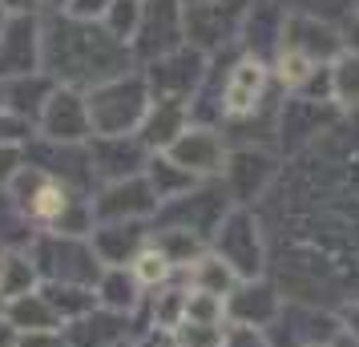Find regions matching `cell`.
<instances>
[{"label": "cell", "mask_w": 359, "mask_h": 347, "mask_svg": "<svg viewBox=\"0 0 359 347\" xmlns=\"http://www.w3.org/2000/svg\"><path fill=\"white\" fill-rule=\"evenodd\" d=\"M121 339V315H81V323L69 331L73 347H105Z\"/></svg>", "instance_id": "obj_25"}, {"label": "cell", "mask_w": 359, "mask_h": 347, "mask_svg": "<svg viewBox=\"0 0 359 347\" xmlns=\"http://www.w3.org/2000/svg\"><path fill=\"white\" fill-rule=\"evenodd\" d=\"M186 45V4L182 0H146L142 29L133 36V49L146 61L170 57Z\"/></svg>", "instance_id": "obj_11"}, {"label": "cell", "mask_w": 359, "mask_h": 347, "mask_svg": "<svg viewBox=\"0 0 359 347\" xmlns=\"http://www.w3.org/2000/svg\"><path fill=\"white\" fill-rule=\"evenodd\" d=\"M327 77H331V105L343 117H359V49L347 45L327 65Z\"/></svg>", "instance_id": "obj_19"}, {"label": "cell", "mask_w": 359, "mask_h": 347, "mask_svg": "<svg viewBox=\"0 0 359 347\" xmlns=\"http://www.w3.org/2000/svg\"><path fill=\"white\" fill-rule=\"evenodd\" d=\"M283 291H278V283L271 279H250V283H238L234 287V295L226 299V315L230 323H243V327H275V319L283 315Z\"/></svg>", "instance_id": "obj_17"}, {"label": "cell", "mask_w": 359, "mask_h": 347, "mask_svg": "<svg viewBox=\"0 0 359 347\" xmlns=\"http://www.w3.org/2000/svg\"><path fill=\"white\" fill-rule=\"evenodd\" d=\"M355 13H359V0H355Z\"/></svg>", "instance_id": "obj_42"}, {"label": "cell", "mask_w": 359, "mask_h": 347, "mask_svg": "<svg viewBox=\"0 0 359 347\" xmlns=\"http://www.w3.org/2000/svg\"><path fill=\"white\" fill-rule=\"evenodd\" d=\"M250 8H255V0H210V4L186 8V45H194L206 57L243 49Z\"/></svg>", "instance_id": "obj_7"}, {"label": "cell", "mask_w": 359, "mask_h": 347, "mask_svg": "<svg viewBox=\"0 0 359 347\" xmlns=\"http://www.w3.org/2000/svg\"><path fill=\"white\" fill-rule=\"evenodd\" d=\"M33 266H29V259H8V263L0 266V299H25L29 295V287H33Z\"/></svg>", "instance_id": "obj_28"}, {"label": "cell", "mask_w": 359, "mask_h": 347, "mask_svg": "<svg viewBox=\"0 0 359 347\" xmlns=\"http://www.w3.org/2000/svg\"><path fill=\"white\" fill-rule=\"evenodd\" d=\"M162 210L158 194L149 190L146 178H126V182H109L93 198V215L101 222H137V218H149Z\"/></svg>", "instance_id": "obj_15"}, {"label": "cell", "mask_w": 359, "mask_h": 347, "mask_svg": "<svg viewBox=\"0 0 359 347\" xmlns=\"http://www.w3.org/2000/svg\"><path fill=\"white\" fill-rule=\"evenodd\" d=\"M206 73H210V57L198 53L194 45H182L178 53L149 61L146 81H149L154 101H194V93L206 81Z\"/></svg>", "instance_id": "obj_10"}, {"label": "cell", "mask_w": 359, "mask_h": 347, "mask_svg": "<svg viewBox=\"0 0 359 347\" xmlns=\"http://www.w3.org/2000/svg\"><path fill=\"white\" fill-rule=\"evenodd\" d=\"M162 154H170V158H174L182 170H190L194 178L210 182V178H222V170H226L230 142L218 125H190V130L182 133L170 149H162Z\"/></svg>", "instance_id": "obj_13"}, {"label": "cell", "mask_w": 359, "mask_h": 347, "mask_svg": "<svg viewBox=\"0 0 359 347\" xmlns=\"http://www.w3.org/2000/svg\"><path fill=\"white\" fill-rule=\"evenodd\" d=\"M214 347H226V339H222V343H214Z\"/></svg>", "instance_id": "obj_40"}, {"label": "cell", "mask_w": 359, "mask_h": 347, "mask_svg": "<svg viewBox=\"0 0 359 347\" xmlns=\"http://www.w3.org/2000/svg\"><path fill=\"white\" fill-rule=\"evenodd\" d=\"M278 174H283V154L275 146H230L222 186L234 198V206L259 210L262 202H266V194L275 190Z\"/></svg>", "instance_id": "obj_8"}, {"label": "cell", "mask_w": 359, "mask_h": 347, "mask_svg": "<svg viewBox=\"0 0 359 347\" xmlns=\"http://www.w3.org/2000/svg\"><path fill=\"white\" fill-rule=\"evenodd\" d=\"M259 218L291 303L319 307L323 295L359 287V117L283 165Z\"/></svg>", "instance_id": "obj_1"}, {"label": "cell", "mask_w": 359, "mask_h": 347, "mask_svg": "<svg viewBox=\"0 0 359 347\" xmlns=\"http://www.w3.org/2000/svg\"><path fill=\"white\" fill-rule=\"evenodd\" d=\"M271 85H275V73H271L266 57H255L246 49L234 53L226 77H222V130L243 125L255 114H262L271 101Z\"/></svg>", "instance_id": "obj_6"}, {"label": "cell", "mask_w": 359, "mask_h": 347, "mask_svg": "<svg viewBox=\"0 0 359 347\" xmlns=\"http://www.w3.org/2000/svg\"><path fill=\"white\" fill-rule=\"evenodd\" d=\"M45 65L65 77L69 89L77 85H105L130 73V45H121L101 20L57 17L45 29Z\"/></svg>", "instance_id": "obj_2"}, {"label": "cell", "mask_w": 359, "mask_h": 347, "mask_svg": "<svg viewBox=\"0 0 359 347\" xmlns=\"http://www.w3.org/2000/svg\"><path fill=\"white\" fill-rule=\"evenodd\" d=\"M130 275L142 283V287H162V283L174 275V263L165 259V250L142 247V250H137V259L130 263Z\"/></svg>", "instance_id": "obj_27"}, {"label": "cell", "mask_w": 359, "mask_h": 347, "mask_svg": "<svg viewBox=\"0 0 359 347\" xmlns=\"http://www.w3.org/2000/svg\"><path fill=\"white\" fill-rule=\"evenodd\" d=\"M89 162L97 174H105L109 182H126V178H142L137 170L149 165V146L142 137H97V149L89 154Z\"/></svg>", "instance_id": "obj_18"}, {"label": "cell", "mask_w": 359, "mask_h": 347, "mask_svg": "<svg viewBox=\"0 0 359 347\" xmlns=\"http://www.w3.org/2000/svg\"><path fill=\"white\" fill-rule=\"evenodd\" d=\"M36 61H45V36L36 29V20L13 17L0 29V77H8V81L33 77Z\"/></svg>", "instance_id": "obj_14"}, {"label": "cell", "mask_w": 359, "mask_h": 347, "mask_svg": "<svg viewBox=\"0 0 359 347\" xmlns=\"http://www.w3.org/2000/svg\"><path fill=\"white\" fill-rule=\"evenodd\" d=\"M142 8H146V0H114L109 13L101 17V25H105L121 45H133V36L142 29Z\"/></svg>", "instance_id": "obj_26"}, {"label": "cell", "mask_w": 359, "mask_h": 347, "mask_svg": "<svg viewBox=\"0 0 359 347\" xmlns=\"http://www.w3.org/2000/svg\"><path fill=\"white\" fill-rule=\"evenodd\" d=\"M343 121V114L331 101H315L303 93H283L275 117V149L291 162L299 154H307L311 146H319L327 133Z\"/></svg>", "instance_id": "obj_5"}, {"label": "cell", "mask_w": 359, "mask_h": 347, "mask_svg": "<svg viewBox=\"0 0 359 347\" xmlns=\"http://www.w3.org/2000/svg\"><path fill=\"white\" fill-rule=\"evenodd\" d=\"M109 4L114 0H69V17L77 20H101L109 13Z\"/></svg>", "instance_id": "obj_30"}, {"label": "cell", "mask_w": 359, "mask_h": 347, "mask_svg": "<svg viewBox=\"0 0 359 347\" xmlns=\"http://www.w3.org/2000/svg\"><path fill=\"white\" fill-rule=\"evenodd\" d=\"M93 250H97L101 263L109 266H121L126 259H137V250H142V231L133 226V222H101V231L93 234Z\"/></svg>", "instance_id": "obj_21"}, {"label": "cell", "mask_w": 359, "mask_h": 347, "mask_svg": "<svg viewBox=\"0 0 359 347\" xmlns=\"http://www.w3.org/2000/svg\"><path fill=\"white\" fill-rule=\"evenodd\" d=\"M20 347H65V339L57 331H29V339H20Z\"/></svg>", "instance_id": "obj_33"}, {"label": "cell", "mask_w": 359, "mask_h": 347, "mask_svg": "<svg viewBox=\"0 0 359 347\" xmlns=\"http://www.w3.org/2000/svg\"><path fill=\"white\" fill-rule=\"evenodd\" d=\"M335 319H339V331H343V335L359 339V299H347V303H339Z\"/></svg>", "instance_id": "obj_31"}, {"label": "cell", "mask_w": 359, "mask_h": 347, "mask_svg": "<svg viewBox=\"0 0 359 347\" xmlns=\"http://www.w3.org/2000/svg\"><path fill=\"white\" fill-rule=\"evenodd\" d=\"M154 93L149 81L137 73L114 77V81L89 89V121H93V137H130L133 130H142Z\"/></svg>", "instance_id": "obj_3"}, {"label": "cell", "mask_w": 359, "mask_h": 347, "mask_svg": "<svg viewBox=\"0 0 359 347\" xmlns=\"http://www.w3.org/2000/svg\"><path fill=\"white\" fill-rule=\"evenodd\" d=\"M347 45H351V49H359V17L347 25Z\"/></svg>", "instance_id": "obj_35"}, {"label": "cell", "mask_w": 359, "mask_h": 347, "mask_svg": "<svg viewBox=\"0 0 359 347\" xmlns=\"http://www.w3.org/2000/svg\"><path fill=\"white\" fill-rule=\"evenodd\" d=\"M41 130L45 137L61 142V146H77L93 133V121H89V97H81L77 89H57L45 109H41Z\"/></svg>", "instance_id": "obj_16"}, {"label": "cell", "mask_w": 359, "mask_h": 347, "mask_svg": "<svg viewBox=\"0 0 359 347\" xmlns=\"http://www.w3.org/2000/svg\"><path fill=\"white\" fill-rule=\"evenodd\" d=\"M230 210H234V198L226 194L222 178H210V182H202L198 190H190L186 198L165 202L158 215H162L165 226H178V231H194L202 238H214Z\"/></svg>", "instance_id": "obj_9"}, {"label": "cell", "mask_w": 359, "mask_h": 347, "mask_svg": "<svg viewBox=\"0 0 359 347\" xmlns=\"http://www.w3.org/2000/svg\"><path fill=\"white\" fill-rule=\"evenodd\" d=\"M331 347H359V339H351V335H343V331H339V335H335V343H331Z\"/></svg>", "instance_id": "obj_36"}, {"label": "cell", "mask_w": 359, "mask_h": 347, "mask_svg": "<svg viewBox=\"0 0 359 347\" xmlns=\"http://www.w3.org/2000/svg\"><path fill=\"white\" fill-rule=\"evenodd\" d=\"M339 335V319L323 307L311 303H287L275 327H266L271 347H315V343H335Z\"/></svg>", "instance_id": "obj_12"}, {"label": "cell", "mask_w": 359, "mask_h": 347, "mask_svg": "<svg viewBox=\"0 0 359 347\" xmlns=\"http://www.w3.org/2000/svg\"><path fill=\"white\" fill-rule=\"evenodd\" d=\"M283 13H299V17H319V20H331L347 29L351 20L359 17L355 13V0H275Z\"/></svg>", "instance_id": "obj_23"}, {"label": "cell", "mask_w": 359, "mask_h": 347, "mask_svg": "<svg viewBox=\"0 0 359 347\" xmlns=\"http://www.w3.org/2000/svg\"><path fill=\"white\" fill-rule=\"evenodd\" d=\"M17 174H20V158H17V149L0 146V182H8V178H17Z\"/></svg>", "instance_id": "obj_32"}, {"label": "cell", "mask_w": 359, "mask_h": 347, "mask_svg": "<svg viewBox=\"0 0 359 347\" xmlns=\"http://www.w3.org/2000/svg\"><path fill=\"white\" fill-rule=\"evenodd\" d=\"M146 182H149V190L158 194V202H178V198H186L190 190H198L202 186V178H194L190 170H182L170 154H158V158H149V165H146Z\"/></svg>", "instance_id": "obj_20"}, {"label": "cell", "mask_w": 359, "mask_h": 347, "mask_svg": "<svg viewBox=\"0 0 359 347\" xmlns=\"http://www.w3.org/2000/svg\"><path fill=\"white\" fill-rule=\"evenodd\" d=\"M238 275L230 271L214 250H206L194 266H190V291H202V295H218V299H230L234 295V287H238Z\"/></svg>", "instance_id": "obj_22"}, {"label": "cell", "mask_w": 359, "mask_h": 347, "mask_svg": "<svg viewBox=\"0 0 359 347\" xmlns=\"http://www.w3.org/2000/svg\"><path fill=\"white\" fill-rule=\"evenodd\" d=\"M49 4H61V8H69V0H49Z\"/></svg>", "instance_id": "obj_39"}, {"label": "cell", "mask_w": 359, "mask_h": 347, "mask_svg": "<svg viewBox=\"0 0 359 347\" xmlns=\"http://www.w3.org/2000/svg\"><path fill=\"white\" fill-rule=\"evenodd\" d=\"M210 243H214V254H218L243 283L262 279V271L271 263L266 226H262L259 210H250V206H234V210L222 218V226H218V234H214Z\"/></svg>", "instance_id": "obj_4"}, {"label": "cell", "mask_w": 359, "mask_h": 347, "mask_svg": "<svg viewBox=\"0 0 359 347\" xmlns=\"http://www.w3.org/2000/svg\"><path fill=\"white\" fill-rule=\"evenodd\" d=\"M226 347H271V339H266V331H259V327L230 323L226 327Z\"/></svg>", "instance_id": "obj_29"}, {"label": "cell", "mask_w": 359, "mask_h": 347, "mask_svg": "<svg viewBox=\"0 0 359 347\" xmlns=\"http://www.w3.org/2000/svg\"><path fill=\"white\" fill-rule=\"evenodd\" d=\"M182 4H186V8H198V4H210V0H182Z\"/></svg>", "instance_id": "obj_38"}, {"label": "cell", "mask_w": 359, "mask_h": 347, "mask_svg": "<svg viewBox=\"0 0 359 347\" xmlns=\"http://www.w3.org/2000/svg\"><path fill=\"white\" fill-rule=\"evenodd\" d=\"M137 287L142 283L133 279V275H126L121 266H109L97 279V295L114 315H121V311H130V307H137Z\"/></svg>", "instance_id": "obj_24"}, {"label": "cell", "mask_w": 359, "mask_h": 347, "mask_svg": "<svg viewBox=\"0 0 359 347\" xmlns=\"http://www.w3.org/2000/svg\"><path fill=\"white\" fill-rule=\"evenodd\" d=\"M158 347H182L178 339H170V335H165V339H158Z\"/></svg>", "instance_id": "obj_37"}, {"label": "cell", "mask_w": 359, "mask_h": 347, "mask_svg": "<svg viewBox=\"0 0 359 347\" xmlns=\"http://www.w3.org/2000/svg\"><path fill=\"white\" fill-rule=\"evenodd\" d=\"M0 8H8V13H17V17H29L36 8V0H0Z\"/></svg>", "instance_id": "obj_34"}, {"label": "cell", "mask_w": 359, "mask_h": 347, "mask_svg": "<svg viewBox=\"0 0 359 347\" xmlns=\"http://www.w3.org/2000/svg\"><path fill=\"white\" fill-rule=\"evenodd\" d=\"M315 347H331V343H315Z\"/></svg>", "instance_id": "obj_41"}]
</instances>
